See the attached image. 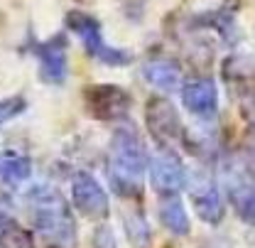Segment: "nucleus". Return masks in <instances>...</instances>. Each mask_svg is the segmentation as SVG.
<instances>
[{
  "label": "nucleus",
  "instance_id": "15",
  "mask_svg": "<svg viewBox=\"0 0 255 248\" xmlns=\"http://www.w3.org/2000/svg\"><path fill=\"white\" fill-rule=\"evenodd\" d=\"M126 236L132 244V248H150L152 236H150V226L142 219V214H137V212H128L126 214Z\"/></svg>",
  "mask_w": 255,
  "mask_h": 248
},
{
  "label": "nucleus",
  "instance_id": "7",
  "mask_svg": "<svg viewBox=\"0 0 255 248\" xmlns=\"http://www.w3.org/2000/svg\"><path fill=\"white\" fill-rule=\"evenodd\" d=\"M71 202L79 214L86 219H106L111 212V202L101 182L89 172H79L71 182Z\"/></svg>",
  "mask_w": 255,
  "mask_h": 248
},
{
  "label": "nucleus",
  "instance_id": "2",
  "mask_svg": "<svg viewBox=\"0 0 255 248\" xmlns=\"http://www.w3.org/2000/svg\"><path fill=\"white\" fill-rule=\"evenodd\" d=\"M30 217L42 236V241L52 248H71L76 241V221L69 202L59 189L44 185L30 192Z\"/></svg>",
  "mask_w": 255,
  "mask_h": 248
},
{
  "label": "nucleus",
  "instance_id": "11",
  "mask_svg": "<svg viewBox=\"0 0 255 248\" xmlns=\"http://www.w3.org/2000/svg\"><path fill=\"white\" fill-rule=\"evenodd\" d=\"M191 202H194V209H196V214H199V219L204 224L219 226L223 221V217H226V197H223L221 189L216 187V182H211L206 177L194 187Z\"/></svg>",
  "mask_w": 255,
  "mask_h": 248
},
{
  "label": "nucleus",
  "instance_id": "10",
  "mask_svg": "<svg viewBox=\"0 0 255 248\" xmlns=\"http://www.w3.org/2000/svg\"><path fill=\"white\" fill-rule=\"evenodd\" d=\"M226 192H228V199L233 202L238 217L243 219L246 224H251L255 212L253 182H251V172L241 170V162H236L233 167L226 170Z\"/></svg>",
  "mask_w": 255,
  "mask_h": 248
},
{
  "label": "nucleus",
  "instance_id": "5",
  "mask_svg": "<svg viewBox=\"0 0 255 248\" xmlns=\"http://www.w3.org/2000/svg\"><path fill=\"white\" fill-rule=\"evenodd\" d=\"M145 125L150 130V135L159 143V148H172L174 143H187L182 121L177 108L172 106L169 98L152 96L145 106Z\"/></svg>",
  "mask_w": 255,
  "mask_h": 248
},
{
  "label": "nucleus",
  "instance_id": "17",
  "mask_svg": "<svg viewBox=\"0 0 255 248\" xmlns=\"http://www.w3.org/2000/svg\"><path fill=\"white\" fill-rule=\"evenodd\" d=\"M25 108H27L25 96H10V98H2V101H0V125L7 123V121H12V118H17Z\"/></svg>",
  "mask_w": 255,
  "mask_h": 248
},
{
  "label": "nucleus",
  "instance_id": "13",
  "mask_svg": "<svg viewBox=\"0 0 255 248\" xmlns=\"http://www.w3.org/2000/svg\"><path fill=\"white\" fill-rule=\"evenodd\" d=\"M32 177V160L17 150L0 153V182L7 187H20Z\"/></svg>",
  "mask_w": 255,
  "mask_h": 248
},
{
  "label": "nucleus",
  "instance_id": "9",
  "mask_svg": "<svg viewBox=\"0 0 255 248\" xmlns=\"http://www.w3.org/2000/svg\"><path fill=\"white\" fill-rule=\"evenodd\" d=\"M182 103L191 116L211 121L219 111V89L214 79H194L182 86Z\"/></svg>",
  "mask_w": 255,
  "mask_h": 248
},
{
  "label": "nucleus",
  "instance_id": "4",
  "mask_svg": "<svg viewBox=\"0 0 255 248\" xmlns=\"http://www.w3.org/2000/svg\"><path fill=\"white\" fill-rule=\"evenodd\" d=\"M150 182L159 197H174L189 187V170L174 148H159L147 160Z\"/></svg>",
  "mask_w": 255,
  "mask_h": 248
},
{
  "label": "nucleus",
  "instance_id": "8",
  "mask_svg": "<svg viewBox=\"0 0 255 248\" xmlns=\"http://www.w3.org/2000/svg\"><path fill=\"white\" fill-rule=\"evenodd\" d=\"M66 37L64 34H54L44 42H39L34 47V57L39 62V76L42 81L59 86L66 81V71H69V62H66Z\"/></svg>",
  "mask_w": 255,
  "mask_h": 248
},
{
  "label": "nucleus",
  "instance_id": "6",
  "mask_svg": "<svg viewBox=\"0 0 255 248\" xmlns=\"http://www.w3.org/2000/svg\"><path fill=\"white\" fill-rule=\"evenodd\" d=\"M130 93L113 84H98L86 89V108L96 121H123L130 111Z\"/></svg>",
  "mask_w": 255,
  "mask_h": 248
},
{
  "label": "nucleus",
  "instance_id": "12",
  "mask_svg": "<svg viewBox=\"0 0 255 248\" xmlns=\"http://www.w3.org/2000/svg\"><path fill=\"white\" fill-rule=\"evenodd\" d=\"M159 221L167 231H172L174 236H189L191 221L189 214L179 199V194L174 197H159Z\"/></svg>",
  "mask_w": 255,
  "mask_h": 248
},
{
  "label": "nucleus",
  "instance_id": "3",
  "mask_svg": "<svg viewBox=\"0 0 255 248\" xmlns=\"http://www.w3.org/2000/svg\"><path fill=\"white\" fill-rule=\"evenodd\" d=\"M66 25L69 30L76 32L86 47V52L94 57L96 62L108 64V66H126V64L132 62V54L126 52V49H118V47H111L106 39H103V30L98 25V20L86 15V12H69L66 15Z\"/></svg>",
  "mask_w": 255,
  "mask_h": 248
},
{
  "label": "nucleus",
  "instance_id": "16",
  "mask_svg": "<svg viewBox=\"0 0 255 248\" xmlns=\"http://www.w3.org/2000/svg\"><path fill=\"white\" fill-rule=\"evenodd\" d=\"M0 241H2V248H32L30 236L12 219H2V224H0Z\"/></svg>",
  "mask_w": 255,
  "mask_h": 248
},
{
  "label": "nucleus",
  "instance_id": "14",
  "mask_svg": "<svg viewBox=\"0 0 255 248\" xmlns=\"http://www.w3.org/2000/svg\"><path fill=\"white\" fill-rule=\"evenodd\" d=\"M145 76L152 86H157L159 91H177L179 81H182V69L172 59H150L145 64Z\"/></svg>",
  "mask_w": 255,
  "mask_h": 248
},
{
  "label": "nucleus",
  "instance_id": "1",
  "mask_svg": "<svg viewBox=\"0 0 255 248\" xmlns=\"http://www.w3.org/2000/svg\"><path fill=\"white\" fill-rule=\"evenodd\" d=\"M150 153L137 135L132 125L116 128L111 145H108V160L106 172L113 192L123 199H137L142 194V177L147 170Z\"/></svg>",
  "mask_w": 255,
  "mask_h": 248
}]
</instances>
